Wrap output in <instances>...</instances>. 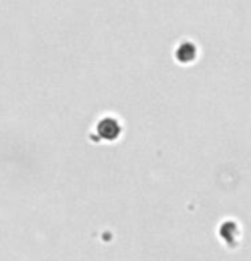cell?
<instances>
[{"mask_svg": "<svg viewBox=\"0 0 251 261\" xmlns=\"http://www.w3.org/2000/svg\"><path fill=\"white\" fill-rule=\"evenodd\" d=\"M193 56H195V50H193L192 45H183L181 48H179L178 58L181 60V62H190Z\"/></svg>", "mask_w": 251, "mask_h": 261, "instance_id": "obj_1", "label": "cell"}]
</instances>
